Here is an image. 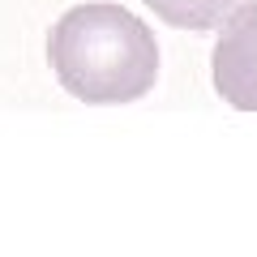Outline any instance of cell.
<instances>
[{"mask_svg":"<svg viewBox=\"0 0 257 257\" xmlns=\"http://www.w3.org/2000/svg\"><path fill=\"white\" fill-rule=\"evenodd\" d=\"M47 60L56 82L82 103H133L155 90L159 47L138 13L111 0L77 5L52 26Z\"/></svg>","mask_w":257,"mask_h":257,"instance_id":"cell-1","label":"cell"},{"mask_svg":"<svg viewBox=\"0 0 257 257\" xmlns=\"http://www.w3.org/2000/svg\"><path fill=\"white\" fill-rule=\"evenodd\" d=\"M214 90L240 111H257V0H244L214 43Z\"/></svg>","mask_w":257,"mask_h":257,"instance_id":"cell-2","label":"cell"},{"mask_svg":"<svg viewBox=\"0 0 257 257\" xmlns=\"http://www.w3.org/2000/svg\"><path fill=\"white\" fill-rule=\"evenodd\" d=\"M155 18L180 30H214L244 5V0H142Z\"/></svg>","mask_w":257,"mask_h":257,"instance_id":"cell-3","label":"cell"}]
</instances>
